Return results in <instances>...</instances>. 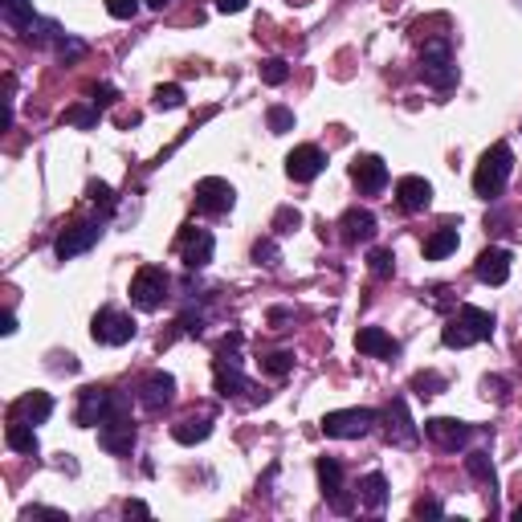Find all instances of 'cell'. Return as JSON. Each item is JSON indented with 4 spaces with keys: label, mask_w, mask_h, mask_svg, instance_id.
Wrapping results in <instances>:
<instances>
[{
    "label": "cell",
    "mask_w": 522,
    "mask_h": 522,
    "mask_svg": "<svg viewBox=\"0 0 522 522\" xmlns=\"http://www.w3.org/2000/svg\"><path fill=\"white\" fill-rule=\"evenodd\" d=\"M135 319L126 314V310H115V306H102L94 314V322H90V338L94 343H102V347H123V343H131L135 338Z\"/></svg>",
    "instance_id": "5b68a950"
},
{
    "label": "cell",
    "mask_w": 522,
    "mask_h": 522,
    "mask_svg": "<svg viewBox=\"0 0 522 522\" xmlns=\"http://www.w3.org/2000/svg\"><path fill=\"white\" fill-rule=\"evenodd\" d=\"M457 245H461L457 229H453V224H445V229H436L433 237L425 241V257H428V261H441V257H449V253H453Z\"/></svg>",
    "instance_id": "83f0119b"
},
{
    "label": "cell",
    "mask_w": 522,
    "mask_h": 522,
    "mask_svg": "<svg viewBox=\"0 0 522 522\" xmlns=\"http://www.w3.org/2000/svg\"><path fill=\"white\" fill-rule=\"evenodd\" d=\"M123 514H126V518H151L147 502H139V498H126V502H123Z\"/></svg>",
    "instance_id": "bcb514c9"
},
{
    "label": "cell",
    "mask_w": 522,
    "mask_h": 522,
    "mask_svg": "<svg viewBox=\"0 0 522 522\" xmlns=\"http://www.w3.org/2000/svg\"><path fill=\"white\" fill-rule=\"evenodd\" d=\"M265 126H270V135H286V131H294V110L290 107H270L265 110Z\"/></svg>",
    "instance_id": "e575fe53"
},
{
    "label": "cell",
    "mask_w": 522,
    "mask_h": 522,
    "mask_svg": "<svg viewBox=\"0 0 522 522\" xmlns=\"http://www.w3.org/2000/svg\"><path fill=\"white\" fill-rule=\"evenodd\" d=\"M147 4H151V9H167V4H172V0H147Z\"/></svg>",
    "instance_id": "816d5d0a"
},
{
    "label": "cell",
    "mask_w": 522,
    "mask_h": 522,
    "mask_svg": "<svg viewBox=\"0 0 522 522\" xmlns=\"http://www.w3.org/2000/svg\"><path fill=\"white\" fill-rule=\"evenodd\" d=\"M232 204H237V188L221 175H204L200 184H196V208L208 216H224L232 213Z\"/></svg>",
    "instance_id": "7c38bea8"
},
{
    "label": "cell",
    "mask_w": 522,
    "mask_h": 522,
    "mask_svg": "<svg viewBox=\"0 0 522 522\" xmlns=\"http://www.w3.org/2000/svg\"><path fill=\"white\" fill-rule=\"evenodd\" d=\"M286 77H290V66H286L281 58H265V61H261V82H265V86H281Z\"/></svg>",
    "instance_id": "f35d334b"
},
{
    "label": "cell",
    "mask_w": 522,
    "mask_h": 522,
    "mask_svg": "<svg viewBox=\"0 0 522 522\" xmlns=\"http://www.w3.org/2000/svg\"><path fill=\"white\" fill-rule=\"evenodd\" d=\"M135 420L126 412H115L107 416L102 425H98V445L107 449L110 457H131V449H135Z\"/></svg>",
    "instance_id": "9c48e42d"
},
{
    "label": "cell",
    "mask_w": 522,
    "mask_h": 522,
    "mask_svg": "<svg viewBox=\"0 0 522 522\" xmlns=\"http://www.w3.org/2000/svg\"><path fill=\"white\" fill-rule=\"evenodd\" d=\"M485 338H493V314L482 306H469V302H465L453 319L445 322V330H441V343H445V347H457V351L469 347V343H485Z\"/></svg>",
    "instance_id": "6da1fadb"
},
{
    "label": "cell",
    "mask_w": 522,
    "mask_h": 522,
    "mask_svg": "<svg viewBox=\"0 0 522 522\" xmlns=\"http://www.w3.org/2000/svg\"><path fill=\"white\" fill-rule=\"evenodd\" d=\"M213 379H216V392H221L224 400H229V396H241V392H249V379H245L241 359H237V355H221V351H216Z\"/></svg>",
    "instance_id": "ac0fdd59"
},
{
    "label": "cell",
    "mask_w": 522,
    "mask_h": 522,
    "mask_svg": "<svg viewBox=\"0 0 522 522\" xmlns=\"http://www.w3.org/2000/svg\"><path fill=\"white\" fill-rule=\"evenodd\" d=\"M253 261H257V265H265V270H273V265L281 261L278 241H273V237H261V241L253 245Z\"/></svg>",
    "instance_id": "8d00e7d4"
},
{
    "label": "cell",
    "mask_w": 522,
    "mask_h": 522,
    "mask_svg": "<svg viewBox=\"0 0 522 522\" xmlns=\"http://www.w3.org/2000/svg\"><path fill=\"white\" fill-rule=\"evenodd\" d=\"M86 196H90V204H98V208H102V213H115V188H110V184H102V180H90Z\"/></svg>",
    "instance_id": "d590c367"
},
{
    "label": "cell",
    "mask_w": 522,
    "mask_h": 522,
    "mask_svg": "<svg viewBox=\"0 0 522 522\" xmlns=\"http://www.w3.org/2000/svg\"><path fill=\"white\" fill-rule=\"evenodd\" d=\"M384 436H387V445H396V449H412L416 445V425H412V416H408V400L404 396H396L392 404H387V412H384Z\"/></svg>",
    "instance_id": "4fadbf2b"
},
{
    "label": "cell",
    "mask_w": 522,
    "mask_h": 522,
    "mask_svg": "<svg viewBox=\"0 0 522 522\" xmlns=\"http://www.w3.org/2000/svg\"><path fill=\"white\" fill-rule=\"evenodd\" d=\"M216 9L221 12H245L249 9V0H216Z\"/></svg>",
    "instance_id": "681fc988"
},
{
    "label": "cell",
    "mask_w": 522,
    "mask_h": 522,
    "mask_svg": "<svg viewBox=\"0 0 522 522\" xmlns=\"http://www.w3.org/2000/svg\"><path fill=\"white\" fill-rule=\"evenodd\" d=\"M322 167H327V155H322V147H314V143H302L286 155V175H290L294 184H310Z\"/></svg>",
    "instance_id": "e0dca14e"
},
{
    "label": "cell",
    "mask_w": 522,
    "mask_h": 522,
    "mask_svg": "<svg viewBox=\"0 0 522 522\" xmlns=\"http://www.w3.org/2000/svg\"><path fill=\"white\" fill-rule=\"evenodd\" d=\"M102 229H107L102 221H77V224H69V229L61 232L53 249H58V257H61V261H74V257L90 253L98 241H102Z\"/></svg>",
    "instance_id": "8fae6325"
},
{
    "label": "cell",
    "mask_w": 522,
    "mask_h": 522,
    "mask_svg": "<svg viewBox=\"0 0 522 522\" xmlns=\"http://www.w3.org/2000/svg\"><path fill=\"white\" fill-rule=\"evenodd\" d=\"M412 514L416 518H441L445 510H441V502H433V498H420V502L412 506Z\"/></svg>",
    "instance_id": "f6af8a7d"
},
{
    "label": "cell",
    "mask_w": 522,
    "mask_h": 522,
    "mask_svg": "<svg viewBox=\"0 0 522 522\" xmlns=\"http://www.w3.org/2000/svg\"><path fill=\"white\" fill-rule=\"evenodd\" d=\"M412 392L416 396H436V392H445V376H436V371H416Z\"/></svg>",
    "instance_id": "836d02e7"
},
{
    "label": "cell",
    "mask_w": 522,
    "mask_h": 522,
    "mask_svg": "<svg viewBox=\"0 0 522 522\" xmlns=\"http://www.w3.org/2000/svg\"><path fill=\"white\" fill-rule=\"evenodd\" d=\"M396 204L404 213H425L428 204H433V184H428L425 175H404L396 184Z\"/></svg>",
    "instance_id": "44dd1931"
},
{
    "label": "cell",
    "mask_w": 522,
    "mask_h": 522,
    "mask_svg": "<svg viewBox=\"0 0 522 522\" xmlns=\"http://www.w3.org/2000/svg\"><path fill=\"white\" fill-rule=\"evenodd\" d=\"M261 371H265V376H273V379L290 376V371H294V355H290V351H270V355L261 359Z\"/></svg>",
    "instance_id": "4dcf8cb0"
},
{
    "label": "cell",
    "mask_w": 522,
    "mask_h": 522,
    "mask_svg": "<svg viewBox=\"0 0 522 522\" xmlns=\"http://www.w3.org/2000/svg\"><path fill=\"white\" fill-rule=\"evenodd\" d=\"M368 270L376 273V278H392V273H396V253L392 249H371L368 253Z\"/></svg>",
    "instance_id": "1f68e13d"
},
{
    "label": "cell",
    "mask_w": 522,
    "mask_h": 522,
    "mask_svg": "<svg viewBox=\"0 0 522 522\" xmlns=\"http://www.w3.org/2000/svg\"><path fill=\"white\" fill-rule=\"evenodd\" d=\"M420 77H425L433 90H453L457 86L461 69H457V61H453L449 41H428L425 45V53H420Z\"/></svg>",
    "instance_id": "3957f363"
},
{
    "label": "cell",
    "mask_w": 522,
    "mask_h": 522,
    "mask_svg": "<svg viewBox=\"0 0 522 522\" xmlns=\"http://www.w3.org/2000/svg\"><path fill=\"white\" fill-rule=\"evenodd\" d=\"M294 319V310L290 306H273L270 310V322H273V330H286V322Z\"/></svg>",
    "instance_id": "c3c4849f"
},
{
    "label": "cell",
    "mask_w": 522,
    "mask_h": 522,
    "mask_svg": "<svg viewBox=\"0 0 522 522\" xmlns=\"http://www.w3.org/2000/svg\"><path fill=\"white\" fill-rule=\"evenodd\" d=\"M172 436L180 441V445H200V441L213 436V420H208V416H188V420L172 425Z\"/></svg>",
    "instance_id": "d4e9b609"
},
{
    "label": "cell",
    "mask_w": 522,
    "mask_h": 522,
    "mask_svg": "<svg viewBox=\"0 0 522 522\" xmlns=\"http://www.w3.org/2000/svg\"><path fill=\"white\" fill-rule=\"evenodd\" d=\"M338 237L347 245H368L376 237V213L368 208H347V213L338 216Z\"/></svg>",
    "instance_id": "d6986e66"
},
{
    "label": "cell",
    "mask_w": 522,
    "mask_h": 522,
    "mask_svg": "<svg viewBox=\"0 0 522 522\" xmlns=\"http://www.w3.org/2000/svg\"><path fill=\"white\" fill-rule=\"evenodd\" d=\"M167 290H172V278H167L164 265H143L131 278V302L139 310H159L167 302Z\"/></svg>",
    "instance_id": "8992f818"
},
{
    "label": "cell",
    "mask_w": 522,
    "mask_h": 522,
    "mask_svg": "<svg viewBox=\"0 0 522 522\" xmlns=\"http://www.w3.org/2000/svg\"><path fill=\"white\" fill-rule=\"evenodd\" d=\"M510 518H514V522H522V506H518V510H514V514H510Z\"/></svg>",
    "instance_id": "f5cc1de1"
},
{
    "label": "cell",
    "mask_w": 522,
    "mask_h": 522,
    "mask_svg": "<svg viewBox=\"0 0 522 522\" xmlns=\"http://www.w3.org/2000/svg\"><path fill=\"white\" fill-rule=\"evenodd\" d=\"M184 107V90L167 82V86H155V110H180Z\"/></svg>",
    "instance_id": "d6a6232c"
},
{
    "label": "cell",
    "mask_w": 522,
    "mask_h": 522,
    "mask_svg": "<svg viewBox=\"0 0 522 522\" xmlns=\"http://www.w3.org/2000/svg\"><path fill=\"white\" fill-rule=\"evenodd\" d=\"M379 412L376 408H335V412L322 416V433L338 436V441H359L376 428Z\"/></svg>",
    "instance_id": "277c9868"
},
{
    "label": "cell",
    "mask_w": 522,
    "mask_h": 522,
    "mask_svg": "<svg viewBox=\"0 0 522 522\" xmlns=\"http://www.w3.org/2000/svg\"><path fill=\"white\" fill-rule=\"evenodd\" d=\"M172 400H175V376H167V371H147V376L139 379V404H143L147 412H164Z\"/></svg>",
    "instance_id": "9a60e30c"
},
{
    "label": "cell",
    "mask_w": 522,
    "mask_h": 522,
    "mask_svg": "<svg viewBox=\"0 0 522 522\" xmlns=\"http://www.w3.org/2000/svg\"><path fill=\"white\" fill-rule=\"evenodd\" d=\"M294 229H302V213L294 204H281L278 213H273V237H290Z\"/></svg>",
    "instance_id": "f546056e"
},
{
    "label": "cell",
    "mask_w": 522,
    "mask_h": 522,
    "mask_svg": "<svg viewBox=\"0 0 522 522\" xmlns=\"http://www.w3.org/2000/svg\"><path fill=\"white\" fill-rule=\"evenodd\" d=\"M115 412H118V392H110V387L90 384V387H82V392H77L74 420H77L82 428L102 425V420H107V416H115Z\"/></svg>",
    "instance_id": "52a82bcc"
},
{
    "label": "cell",
    "mask_w": 522,
    "mask_h": 522,
    "mask_svg": "<svg viewBox=\"0 0 522 522\" xmlns=\"http://www.w3.org/2000/svg\"><path fill=\"white\" fill-rule=\"evenodd\" d=\"M175 249H180V261H184L188 270H204V265L213 261V253H216V237L208 229H200V224H184Z\"/></svg>",
    "instance_id": "ba28073f"
},
{
    "label": "cell",
    "mask_w": 522,
    "mask_h": 522,
    "mask_svg": "<svg viewBox=\"0 0 522 522\" xmlns=\"http://www.w3.org/2000/svg\"><path fill=\"white\" fill-rule=\"evenodd\" d=\"M510 172H514V151L506 143H493L474 172V192L482 196V200H498V192L506 188Z\"/></svg>",
    "instance_id": "7a4b0ae2"
},
{
    "label": "cell",
    "mask_w": 522,
    "mask_h": 522,
    "mask_svg": "<svg viewBox=\"0 0 522 522\" xmlns=\"http://www.w3.org/2000/svg\"><path fill=\"white\" fill-rule=\"evenodd\" d=\"M115 98H118V90H115V86H94V90H90V102H94L98 110H102V107H110Z\"/></svg>",
    "instance_id": "ee69618b"
},
{
    "label": "cell",
    "mask_w": 522,
    "mask_h": 522,
    "mask_svg": "<svg viewBox=\"0 0 522 522\" xmlns=\"http://www.w3.org/2000/svg\"><path fill=\"white\" fill-rule=\"evenodd\" d=\"M98 118H102V110L90 102V107H69L66 110V123L69 126H82V131H90V126H98Z\"/></svg>",
    "instance_id": "74e56055"
},
{
    "label": "cell",
    "mask_w": 522,
    "mask_h": 522,
    "mask_svg": "<svg viewBox=\"0 0 522 522\" xmlns=\"http://www.w3.org/2000/svg\"><path fill=\"white\" fill-rule=\"evenodd\" d=\"M4 20H9V29H17L20 37L37 25V12H33V0H4Z\"/></svg>",
    "instance_id": "4316f807"
},
{
    "label": "cell",
    "mask_w": 522,
    "mask_h": 522,
    "mask_svg": "<svg viewBox=\"0 0 522 522\" xmlns=\"http://www.w3.org/2000/svg\"><path fill=\"white\" fill-rule=\"evenodd\" d=\"M355 351H359V355H371V359H396L400 355V343L387 335L384 327H359Z\"/></svg>",
    "instance_id": "ffe728a7"
},
{
    "label": "cell",
    "mask_w": 522,
    "mask_h": 522,
    "mask_svg": "<svg viewBox=\"0 0 522 522\" xmlns=\"http://www.w3.org/2000/svg\"><path fill=\"white\" fill-rule=\"evenodd\" d=\"M175 327H180V335H200L204 330V310H192L188 306L180 319H175Z\"/></svg>",
    "instance_id": "ab89813d"
},
{
    "label": "cell",
    "mask_w": 522,
    "mask_h": 522,
    "mask_svg": "<svg viewBox=\"0 0 522 522\" xmlns=\"http://www.w3.org/2000/svg\"><path fill=\"white\" fill-rule=\"evenodd\" d=\"M474 273H477V281H485V286H502L506 278H510V249H485L482 257H477V265H474Z\"/></svg>",
    "instance_id": "7402d4cb"
},
{
    "label": "cell",
    "mask_w": 522,
    "mask_h": 522,
    "mask_svg": "<svg viewBox=\"0 0 522 522\" xmlns=\"http://www.w3.org/2000/svg\"><path fill=\"white\" fill-rule=\"evenodd\" d=\"M20 518H58V522H66V510H53V506H25Z\"/></svg>",
    "instance_id": "7bdbcfd3"
},
{
    "label": "cell",
    "mask_w": 522,
    "mask_h": 522,
    "mask_svg": "<svg viewBox=\"0 0 522 522\" xmlns=\"http://www.w3.org/2000/svg\"><path fill=\"white\" fill-rule=\"evenodd\" d=\"M107 12L115 20H135L139 17V0H107Z\"/></svg>",
    "instance_id": "60d3db41"
},
{
    "label": "cell",
    "mask_w": 522,
    "mask_h": 522,
    "mask_svg": "<svg viewBox=\"0 0 522 522\" xmlns=\"http://www.w3.org/2000/svg\"><path fill=\"white\" fill-rule=\"evenodd\" d=\"M359 502L368 506V510H384L387 506V477L379 469H371L363 482H359Z\"/></svg>",
    "instance_id": "484cf974"
},
{
    "label": "cell",
    "mask_w": 522,
    "mask_h": 522,
    "mask_svg": "<svg viewBox=\"0 0 522 522\" xmlns=\"http://www.w3.org/2000/svg\"><path fill=\"white\" fill-rule=\"evenodd\" d=\"M465 469H469V477H477V482H485L493 490V482H498V474H493V461L485 449H474V453L465 457Z\"/></svg>",
    "instance_id": "f1b7e54d"
},
{
    "label": "cell",
    "mask_w": 522,
    "mask_h": 522,
    "mask_svg": "<svg viewBox=\"0 0 522 522\" xmlns=\"http://www.w3.org/2000/svg\"><path fill=\"white\" fill-rule=\"evenodd\" d=\"M482 387H485V396H498V400H506V379H498V376H485V379H482Z\"/></svg>",
    "instance_id": "7dc6e473"
},
{
    "label": "cell",
    "mask_w": 522,
    "mask_h": 522,
    "mask_svg": "<svg viewBox=\"0 0 522 522\" xmlns=\"http://www.w3.org/2000/svg\"><path fill=\"white\" fill-rule=\"evenodd\" d=\"M319 485H322V498H330V510L335 514L355 510V502L343 493V465L335 457H319Z\"/></svg>",
    "instance_id": "2e32d148"
},
{
    "label": "cell",
    "mask_w": 522,
    "mask_h": 522,
    "mask_svg": "<svg viewBox=\"0 0 522 522\" xmlns=\"http://www.w3.org/2000/svg\"><path fill=\"white\" fill-rule=\"evenodd\" d=\"M4 445H9L12 453H25V457H37L41 453L37 433H33V425H25V420H12V425L4 428Z\"/></svg>",
    "instance_id": "cb8c5ba5"
},
{
    "label": "cell",
    "mask_w": 522,
    "mask_h": 522,
    "mask_svg": "<svg viewBox=\"0 0 522 522\" xmlns=\"http://www.w3.org/2000/svg\"><path fill=\"white\" fill-rule=\"evenodd\" d=\"M351 184L363 196H379L387 188V164L379 155H355L351 159Z\"/></svg>",
    "instance_id": "5bb4252c"
},
{
    "label": "cell",
    "mask_w": 522,
    "mask_h": 522,
    "mask_svg": "<svg viewBox=\"0 0 522 522\" xmlns=\"http://www.w3.org/2000/svg\"><path fill=\"white\" fill-rule=\"evenodd\" d=\"M12 330H17V314L9 310V314H4V327H0V335H12Z\"/></svg>",
    "instance_id": "f907efd6"
},
{
    "label": "cell",
    "mask_w": 522,
    "mask_h": 522,
    "mask_svg": "<svg viewBox=\"0 0 522 522\" xmlns=\"http://www.w3.org/2000/svg\"><path fill=\"white\" fill-rule=\"evenodd\" d=\"M425 436L436 449L457 453V449H465L469 441H474V425H465V420H457V416H433V420H425Z\"/></svg>",
    "instance_id": "30bf717a"
},
{
    "label": "cell",
    "mask_w": 522,
    "mask_h": 522,
    "mask_svg": "<svg viewBox=\"0 0 522 522\" xmlns=\"http://www.w3.org/2000/svg\"><path fill=\"white\" fill-rule=\"evenodd\" d=\"M49 416H53V396L49 392H25L12 404V420H25V425H45Z\"/></svg>",
    "instance_id": "603a6c76"
},
{
    "label": "cell",
    "mask_w": 522,
    "mask_h": 522,
    "mask_svg": "<svg viewBox=\"0 0 522 522\" xmlns=\"http://www.w3.org/2000/svg\"><path fill=\"white\" fill-rule=\"evenodd\" d=\"M58 53L66 61H77L82 53H86V41H77V37H69V33H61V37H58Z\"/></svg>",
    "instance_id": "b9f144b4"
}]
</instances>
